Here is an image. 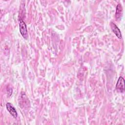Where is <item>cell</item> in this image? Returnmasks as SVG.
Listing matches in <instances>:
<instances>
[{"label":"cell","instance_id":"277c9868","mask_svg":"<svg viewBox=\"0 0 125 125\" xmlns=\"http://www.w3.org/2000/svg\"><path fill=\"white\" fill-rule=\"evenodd\" d=\"M110 26H111V28L112 32L115 34V35L116 36V37L119 39H122V34H121V32L120 29L118 27V26L113 22H111Z\"/></svg>","mask_w":125,"mask_h":125},{"label":"cell","instance_id":"3957f363","mask_svg":"<svg viewBox=\"0 0 125 125\" xmlns=\"http://www.w3.org/2000/svg\"><path fill=\"white\" fill-rule=\"evenodd\" d=\"M6 107L8 111L14 118H16L17 117L18 113L16 110V108L13 106V105L11 103H7L6 104Z\"/></svg>","mask_w":125,"mask_h":125},{"label":"cell","instance_id":"5b68a950","mask_svg":"<svg viewBox=\"0 0 125 125\" xmlns=\"http://www.w3.org/2000/svg\"><path fill=\"white\" fill-rule=\"evenodd\" d=\"M123 15V8L122 5L121 3L118 4L116 7V19L117 21L120 20L122 16Z\"/></svg>","mask_w":125,"mask_h":125},{"label":"cell","instance_id":"7a4b0ae2","mask_svg":"<svg viewBox=\"0 0 125 125\" xmlns=\"http://www.w3.org/2000/svg\"><path fill=\"white\" fill-rule=\"evenodd\" d=\"M116 90L118 92L121 93H123L125 91V80L121 76H120L118 80L116 85Z\"/></svg>","mask_w":125,"mask_h":125},{"label":"cell","instance_id":"6da1fadb","mask_svg":"<svg viewBox=\"0 0 125 125\" xmlns=\"http://www.w3.org/2000/svg\"><path fill=\"white\" fill-rule=\"evenodd\" d=\"M19 29L20 32L22 35V36L25 38L27 39L28 37L27 35V29L26 27V25L25 22L21 19L19 20Z\"/></svg>","mask_w":125,"mask_h":125}]
</instances>
